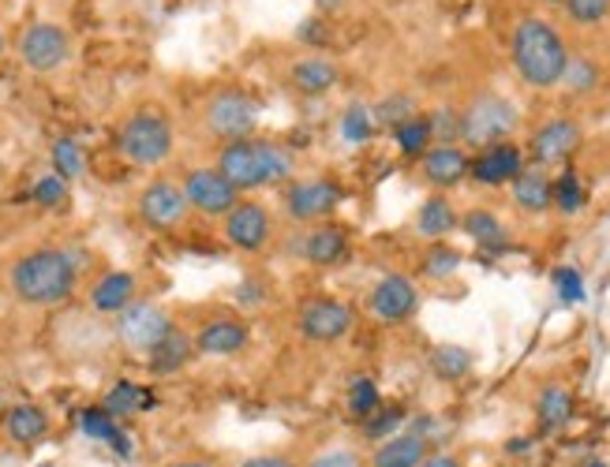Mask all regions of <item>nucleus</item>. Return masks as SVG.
I'll return each instance as SVG.
<instances>
[{"label": "nucleus", "mask_w": 610, "mask_h": 467, "mask_svg": "<svg viewBox=\"0 0 610 467\" xmlns=\"http://www.w3.org/2000/svg\"><path fill=\"white\" fill-rule=\"evenodd\" d=\"M76 259L60 247H38V251H26L23 259H15L12 273H8V285L12 296L26 307H57L76 292Z\"/></svg>", "instance_id": "nucleus-1"}, {"label": "nucleus", "mask_w": 610, "mask_h": 467, "mask_svg": "<svg viewBox=\"0 0 610 467\" xmlns=\"http://www.w3.org/2000/svg\"><path fill=\"white\" fill-rule=\"evenodd\" d=\"M217 172L233 183L236 191H259V187H274V183H285L293 176L296 158L289 146L270 143V139H236L225 143L222 153H217Z\"/></svg>", "instance_id": "nucleus-2"}, {"label": "nucleus", "mask_w": 610, "mask_h": 467, "mask_svg": "<svg viewBox=\"0 0 610 467\" xmlns=\"http://www.w3.org/2000/svg\"><path fill=\"white\" fill-rule=\"evenodd\" d=\"M509 49H513L517 76H521L528 87L551 90V87H558L562 76H566V64H569L566 38H562L547 20L528 15V20L517 23Z\"/></svg>", "instance_id": "nucleus-3"}, {"label": "nucleus", "mask_w": 610, "mask_h": 467, "mask_svg": "<svg viewBox=\"0 0 610 467\" xmlns=\"http://www.w3.org/2000/svg\"><path fill=\"white\" fill-rule=\"evenodd\" d=\"M116 146L132 164H161L177 146V135H172V124L166 113L158 109H139L132 113L116 135Z\"/></svg>", "instance_id": "nucleus-4"}, {"label": "nucleus", "mask_w": 610, "mask_h": 467, "mask_svg": "<svg viewBox=\"0 0 610 467\" xmlns=\"http://www.w3.org/2000/svg\"><path fill=\"white\" fill-rule=\"evenodd\" d=\"M517 124H521V113L502 94H479L472 98L468 109H461V139L479 150L506 143L517 132Z\"/></svg>", "instance_id": "nucleus-5"}, {"label": "nucleus", "mask_w": 610, "mask_h": 467, "mask_svg": "<svg viewBox=\"0 0 610 467\" xmlns=\"http://www.w3.org/2000/svg\"><path fill=\"white\" fill-rule=\"evenodd\" d=\"M255 124H259V102L244 90H217L206 102V127L225 143L251 139Z\"/></svg>", "instance_id": "nucleus-6"}, {"label": "nucleus", "mask_w": 610, "mask_h": 467, "mask_svg": "<svg viewBox=\"0 0 610 467\" xmlns=\"http://www.w3.org/2000/svg\"><path fill=\"white\" fill-rule=\"evenodd\" d=\"M172 329L177 326H172L169 310H161L158 304H147V299L127 304L121 310V318H116V333H121V341L132 348V352H143V355H150Z\"/></svg>", "instance_id": "nucleus-7"}, {"label": "nucleus", "mask_w": 610, "mask_h": 467, "mask_svg": "<svg viewBox=\"0 0 610 467\" xmlns=\"http://www.w3.org/2000/svg\"><path fill=\"white\" fill-rule=\"evenodd\" d=\"M180 191H184L188 206L199 209V214H206V217H225L236 203H240V191H236L214 164L191 169L184 183H180Z\"/></svg>", "instance_id": "nucleus-8"}, {"label": "nucleus", "mask_w": 610, "mask_h": 467, "mask_svg": "<svg viewBox=\"0 0 610 467\" xmlns=\"http://www.w3.org/2000/svg\"><path fill=\"white\" fill-rule=\"evenodd\" d=\"M341 198H344L341 183H334L326 176H312V180L289 183L285 209L293 221H323V217H330L334 209L341 206Z\"/></svg>", "instance_id": "nucleus-9"}, {"label": "nucleus", "mask_w": 610, "mask_h": 467, "mask_svg": "<svg viewBox=\"0 0 610 467\" xmlns=\"http://www.w3.org/2000/svg\"><path fill=\"white\" fill-rule=\"evenodd\" d=\"M71 53L68 31L57 23H31L20 38V57L31 71H57Z\"/></svg>", "instance_id": "nucleus-10"}, {"label": "nucleus", "mask_w": 610, "mask_h": 467, "mask_svg": "<svg viewBox=\"0 0 610 467\" xmlns=\"http://www.w3.org/2000/svg\"><path fill=\"white\" fill-rule=\"evenodd\" d=\"M352 322H357V315H352V307L341 304V299H307V304L300 307V333L312 344L341 341L352 329Z\"/></svg>", "instance_id": "nucleus-11"}, {"label": "nucleus", "mask_w": 610, "mask_h": 467, "mask_svg": "<svg viewBox=\"0 0 610 467\" xmlns=\"http://www.w3.org/2000/svg\"><path fill=\"white\" fill-rule=\"evenodd\" d=\"M225 240H229L236 251H262L270 240H274V217L262 203H236L229 214H225Z\"/></svg>", "instance_id": "nucleus-12"}, {"label": "nucleus", "mask_w": 610, "mask_h": 467, "mask_svg": "<svg viewBox=\"0 0 610 467\" xmlns=\"http://www.w3.org/2000/svg\"><path fill=\"white\" fill-rule=\"evenodd\" d=\"M368 307H371V315H375L379 322L400 326V322H408V318L416 315V307H420V288H416L413 281L405 277V273H389V277H382L379 285L371 288Z\"/></svg>", "instance_id": "nucleus-13"}, {"label": "nucleus", "mask_w": 610, "mask_h": 467, "mask_svg": "<svg viewBox=\"0 0 610 467\" xmlns=\"http://www.w3.org/2000/svg\"><path fill=\"white\" fill-rule=\"evenodd\" d=\"M188 209L191 206H188L184 191H180V183H172V180H154L139 195V217L150 228H158V232H169V228L184 225Z\"/></svg>", "instance_id": "nucleus-14"}, {"label": "nucleus", "mask_w": 610, "mask_h": 467, "mask_svg": "<svg viewBox=\"0 0 610 467\" xmlns=\"http://www.w3.org/2000/svg\"><path fill=\"white\" fill-rule=\"evenodd\" d=\"M524 172V153L517 150L513 143H495L484 146L476 153V161H468V176L487 183V187H502V183H513Z\"/></svg>", "instance_id": "nucleus-15"}, {"label": "nucleus", "mask_w": 610, "mask_h": 467, "mask_svg": "<svg viewBox=\"0 0 610 467\" xmlns=\"http://www.w3.org/2000/svg\"><path fill=\"white\" fill-rule=\"evenodd\" d=\"M427 456H431L427 423H416L408 430H397L394 437H386L375 448V456H371V467H420Z\"/></svg>", "instance_id": "nucleus-16"}, {"label": "nucleus", "mask_w": 610, "mask_h": 467, "mask_svg": "<svg viewBox=\"0 0 610 467\" xmlns=\"http://www.w3.org/2000/svg\"><path fill=\"white\" fill-rule=\"evenodd\" d=\"M580 139H585L580 124L558 116V121H547L532 135V158H535V164H562L577 153Z\"/></svg>", "instance_id": "nucleus-17"}, {"label": "nucleus", "mask_w": 610, "mask_h": 467, "mask_svg": "<svg viewBox=\"0 0 610 467\" xmlns=\"http://www.w3.org/2000/svg\"><path fill=\"white\" fill-rule=\"evenodd\" d=\"M251 333L240 318H214L203 326V333L195 337V352L203 355H240L248 348Z\"/></svg>", "instance_id": "nucleus-18"}, {"label": "nucleus", "mask_w": 610, "mask_h": 467, "mask_svg": "<svg viewBox=\"0 0 610 467\" xmlns=\"http://www.w3.org/2000/svg\"><path fill=\"white\" fill-rule=\"evenodd\" d=\"M349 251L352 243L341 225H318L304 236V259L312 265H341Z\"/></svg>", "instance_id": "nucleus-19"}, {"label": "nucleus", "mask_w": 610, "mask_h": 467, "mask_svg": "<svg viewBox=\"0 0 610 467\" xmlns=\"http://www.w3.org/2000/svg\"><path fill=\"white\" fill-rule=\"evenodd\" d=\"M135 273L127 270H113L105 273V277L94 281V288H90V307L102 310V315H121L127 304H135Z\"/></svg>", "instance_id": "nucleus-20"}, {"label": "nucleus", "mask_w": 610, "mask_h": 467, "mask_svg": "<svg viewBox=\"0 0 610 467\" xmlns=\"http://www.w3.org/2000/svg\"><path fill=\"white\" fill-rule=\"evenodd\" d=\"M337 79H341V71H337V64L326 57H304L289 68L293 90H300V94H307V98L330 94V90L337 87Z\"/></svg>", "instance_id": "nucleus-21"}, {"label": "nucleus", "mask_w": 610, "mask_h": 467, "mask_svg": "<svg viewBox=\"0 0 610 467\" xmlns=\"http://www.w3.org/2000/svg\"><path fill=\"white\" fill-rule=\"evenodd\" d=\"M464 176H468V158L458 146H431L423 153V180L434 183V187H453Z\"/></svg>", "instance_id": "nucleus-22"}, {"label": "nucleus", "mask_w": 610, "mask_h": 467, "mask_svg": "<svg viewBox=\"0 0 610 467\" xmlns=\"http://www.w3.org/2000/svg\"><path fill=\"white\" fill-rule=\"evenodd\" d=\"M513 203L524 214H543L554 206V180L543 169H524L513 180Z\"/></svg>", "instance_id": "nucleus-23"}, {"label": "nucleus", "mask_w": 610, "mask_h": 467, "mask_svg": "<svg viewBox=\"0 0 610 467\" xmlns=\"http://www.w3.org/2000/svg\"><path fill=\"white\" fill-rule=\"evenodd\" d=\"M4 434L15 445H38L49 434V419H45V411L38 405H15L4 415Z\"/></svg>", "instance_id": "nucleus-24"}, {"label": "nucleus", "mask_w": 610, "mask_h": 467, "mask_svg": "<svg viewBox=\"0 0 610 467\" xmlns=\"http://www.w3.org/2000/svg\"><path fill=\"white\" fill-rule=\"evenodd\" d=\"M79 430H83L90 442H102L109 448H116L121 456H132V437L124 434L121 423H116L105 408H87L83 415H79Z\"/></svg>", "instance_id": "nucleus-25"}, {"label": "nucleus", "mask_w": 610, "mask_h": 467, "mask_svg": "<svg viewBox=\"0 0 610 467\" xmlns=\"http://www.w3.org/2000/svg\"><path fill=\"white\" fill-rule=\"evenodd\" d=\"M154 392L147 386H135V381H116L113 389L105 392L102 408L109 411L113 419H127V415H139V411H154Z\"/></svg>", "instance_id": "nucleus-26"}, {"label": "nucleus", "mask_w": 610, "mask_h": 467, "mask_svg": "<svg viewBox=\"0 0 610 467\" xmlns=\"http://www.w3.org/2000/svg\"><path fill=\"white\" fill-rule=\"evenodd\" d=\"M191 355H195V337H188V333H180V329H172L166 341H161L147 355V363H150L154 374H177V371H184Z\"/></svg>", "instance_id": "nucleus-27"}, {"label": "nucleus", "mask_w": 610, "mask_h": 467, "mask_svg": "<svg viewBox=\"0 0 610 467\" xmlns=\"http://www.w3.org/2000/svg\"><path fill=\"white\" fill-rule=\"evenodd\" d=\"M461 228L468 232V240L479 243L484 251H502V247L509 243L506 225L498 221L490 209H468V214L461 217Z\"/></svg>", "instance_id": "nucleus-28"}, {"label": "nucleus", "mask_w": 610, "mask_h": 467, "mask_svg": "<svg viewBox=\"0 0 610 467\" xmlns=\"http://www.w3.org/2000/svg\"><path fill=\"white\" fill-rule=\"evenodd\" d=\"M458 214H453V206L445 203V198H427V203L420 206V214H416V232L423 236V240H434L439 243L442 236H450L453 228H458Z\"/></svg>", "instance_id": "nucleus-29"}, {"label": "nucleus", "mask_w": 610, "mask_h": 467, "mask_svg": "<svg viewBox=\"0 0 610 467\" xmlns=\"http://www.w3.org/2000/svg\"><path fill=\"white\" fill-rule=\"evenodd\" d=\"M535 419L543 430H562L573 419V392L566 386H547L535 400Z\"/></svg>", "instance_id": "nucleus-30"}, {"label": "nucleus", "mask_w": 610, "mask_h": 467, "mask_svg": "<svg viewBox=\"0 0 610 467\" xmlns=\"http://www.w3.org/2000/svg\"><path fill=\"white\" fill-rule=\"evenodd\" d=\"M431 371L439 374L442 381H461L472 374V352L461 344H442L431 352Z\"/></svg>", "instance_id": "nucleus-31"}, {"label": "nucleus", "mask_w": 610, "mask_h": 467, "mask_svg": "<svg viewBox=\"0 0 610 467\" xmlns=\"http://www.w3.org/2000/svg\"><path fill=\"white\" fill-rule=\"evenodd\" d=\"M394 139H397V150L405 153V158H423V153L434 146L431 124H427V116H420V113H416L413 121H405L400 127H394Z\"/></svg>", "instance_id": "nucleus-32"}, {"label": "nucleus", "mask_w": 610, "mask_h": 467, "mask_svg": "<svg viewBox=\"0 0 610 467\" xmlns=\"http://www.w3.org/2000/svg\"><path fill=\"white\" fill-rule=\"evenodd\" d=\"M53 172H57L60 180H79L87 172V158H83V146H79L76 139H57L53 143Z\"/></svg>", "instance_id": "nucleus-33"}, {"label": "nucleus", "mask_w": 610, "mask_h": 467, "mask_svg": "<svg viewBox=\"0 0 610 467\" xmlns=\"http://www.w3.org/2000/svg\"><path fill=\"white\" fill-rule=\"evenodd\" d=\"M554 206H558L562 214H580V209L588 206V191H585V183H580L577 169H562V176L554 180Z\"/></svg>", "instance_id": "nucleus-34"}, {"label": "nucleus", "mask_w": 610, "mask_h": 467, "mask_svg": "<svg viewBox=\"0 0 610 467\" xmlns=\"http://www.w3.org/2000/svg\"><path fill=\"white\" fill-rule=\"evenodd\" d=\"M382 408V392L375 381L368 378V374H360V378H352L349 381V415L352 419H368V415H375V411Z\"/></svg>", "instance_id": "nucleus-35"}, {"label": "nucleus", "mask_w": 610, "mask_h": 467, "mask_svg": "<svg viewBox=\"0 0 610 467\" xmlns=\"http://www.w3.org/2000/svg\"><path fill=\"white\" fill-rule=\"evenodd\" d=\"M371 132H375V116H371L368 105H349L341 113V139L344 143L363 146L371 139Z\"/></svg>", "instance_id": "nucleus-36"}, {"label": "nucleus", "mask_w": 610, "mask_h": 467, "mask_svg": "<svg viewBox=\"0 0 610 467\" xmlns=\"http://www.w3.org/2000/svg\"><path fill=\"white\" fill-rule=\"evenodd\" d=\"M562 82H566L573 94H591V90L599 87V68L588 57H569Z\"/></svg>", "instance_id": "nucleus-37"}, {"label": "nucleus", "mask_w": 610, "mask_h": 467, "mask_svg": "<svg viewBox=\"0 0 610 467\" xmlns=\"http://www.w3.org/2000/svg\"><path fill=\"white\" fill-rule=\"evenodd\" d=\"M400 423H405V411H400L397 405H382L375 415L363 419V434H368L371 442H379V437H394Z\"/></svg>", "instance_id": "nucleus-38"}, {"label": "nucleus", "mask_w": 610, "mask_h": 467, "mask_svg": "<svg viewBox=\"0 0 610 467\" xmlns=\"http://www.w3.org/2000/svg\"><path fill=\"white\" fill-rule=\"evenodd\" d=\"M551 281H554V292H558V299L562 304H569V307H577V304H585V277H580V270H573V265H558V270L551 273Z\"/></svg>", "instance_id": "nucleus-39"}, {"label": "nucleus", "mask_w": 610, "mask_h": 467, "mask_svg": "<svg viewBox=\"0 0 610 467\" xmlns=\"http://www.w3.org/2000/svg\"><path fill=\"white\" fill-rule=\"evenodd\" d=\"M458 270H461V251H453V247L434 243L431 251L423 254V273H427V277L445 281L450 273H458Z\"/></svg>", "instance_id": "nucleus-40"}, {"label": "nucleus", "mask_w": 610, "mask_h": 467, "mask_svg": "<svg viewBox=\"0 0 610 467\" xmlns=\"http://www.w3.org/2000/svg\"><path fill=\"white\" fill-rule=\"evenodd\" d=\"M371 116H375L379 124H386V127H400L405 121H413V116H416V102L408 94H389V98H382L379 109Z\"/></svg>", "instance_id": "nucleus-41"}, {"label": "nucleus", "mask_w": 610, "mask_h": 467, "mask_svg": "<svg viewBox=\"0 0 610 467\" xmlns=\"http://www.w3.org/2000/svg\"><path fill=\"white\" fill-rule=\"evenodd\" d=\"M31 198L45 209H60L68 203V180H60L57 172H45V176L31 187Z\"/></svg>", "instance_id": "nucleus-42"}, {"label": "nucleus", "mask_w": 610, "mask_h": 467, "mask_svg": "<svg viewBox=\"0 0 610 467\" xmlns=\"http://www.w3.org/2000/svg\"><path fill=\"white\" fill-rule=\"evenodd\" d=\"M427 124H431V135L439 139V146H453V139H461V113L450 105L434 109L431 116H427Z\"/></svg>", "instance_id": "nucleus-43"}, {"label": "nucleus", "mask_w": 610, "mask_h": 467, "mask_svg": "<svg viewBox=\"0 0 610 467\" xmlns=\"http://www.w3.org/2000/svg\"><path fill=\"white\" fill-rule=\"evenodd\" d=\"M566 12L577 26H596L610 15V0H566Z\"/></svg>", "instance_id": "nucleus-44"}, {"label": "nucleus", "mask_w": 610, "mask_h": 467, "mask_svg": "<svg viewBox=\"0 0 610 467\" xmlns=\"http://www.w3.org/2000/svg\"><path fill=\"white\" fill-rule=\"evenodd\" d=\"M307 467H363L360 453H352V448H330V453L315 456Z\"/></svg>", "instance_id": "nucleus-45"}, {"label": "nucleus", "mask_w": 610, "mask_h": 467, "mask_svg": "<svg viewBox=\"0 0 610 467\" xmlns=\"http://www.w3.org/2000/svg\"><path fill=\"white\" fill-rule=\"evenodd\" d=\"M236 299H240L244 307H259V304H267V285L262 281H240V288H236Z\"/></svg>", "instance_id": "nucleus-46"}, {"label": "nucleus", "mask_w": 610, "mask_h": 467, "mask_svg": "<svg viewBox=\"0 0 610 467\" xmlns=\"http://www.w3.org/2000/svg\"><path fill=\"white\" fill-rule=\"evenodd\" d=\"M240 467H300L293 456L285 453H262V456H251V460H244Z\"/></svg>", "instance_id": "nucleus-47"}, {"label": "nucleus", "mask_w": 610, "mask_h": 467, "mask_svg": "<svg viewBox=\"0 0 610 467\" xmlns=\"http://www.w3.org/2000/svg\"><path fill=\"white\" fill-rule=\"evenodd\" d=\"M300 38H304V42H323L326 38V26L318 23V20H307L304 26H300Z\"/></svg>", "instance_id": "nucleus-48"}, {"label": "nucleus", "mask_w": 610, "mask_h": 467, "mask_svg": "<svg viewBox=\"0 0 610 467\" xmlns=\"http://www.w3.org/2000/svg\"><path fill=\"white\" fill-rule=\"evenodd\" d=\"M420 467H464L458 456H450V453H439V456H427V460Z\"/></svg>", "instance_id": "nucleus-49"}, {"label": "nucleus", "mask_w": 610, "mask_h": 467, "mask_svg": "<svg viewBox=\"0 0 610 467\" xmlns=\"http://www.w3.org/2000/svg\"><path fill=\"white\" fill-rule=\"evenodd\" d=\"M166 467H217V460H206V456H191V460H177Z\"/></svg>", "instance_id": "nucleus-50"}, {"label": "nucleus", "mask_w": 610, "mask_h": 467, "mask_svg": "<svg viewBox=\"0 0 610 467\" xmlns=\"http://www.w3.org/2000/svg\"><path fill=\"white\" fill-rule=\"evenodd\" d=\"M315 4H318V8H323V12H334V8H341V4H344V0H315Z\"/></svg>", "instance_id": "nucleus-51"}, {"label": "nucleus", "mask_w": 610, "mask_h": 467, "mask_svg": "<svg viewBox=\"0 0 610 467\" xmlns=\"http://www.w3.org/2000/svg\"><path fill=\"white\" fill-rule=\"evenodd\" d=\"M585 467H607V464H603V460H588Z\"/></svg>", "instance_id": "nucleus-52"}, {"label": "nucleus", "mask_w": 610, "mask_h": 467, "mask_svg": "<svg viewBox=\"0 0 610 467\" xmlns=\"http://www.w3.org/2000/svg\"><path fill=\"white\" fill-rule=\"evenodd\" d=\"M0 53H4V31H0Z\"/></svg>", "instance_id": "nucleus-53"}, {"label": "nucleus", "mask_w": 610, "mask_h": 467, "mask_svg": "<svg viewBox=\"0 0 610 467\" xmlns=\"http://www.w3.org/2000/svg\"><path fill=\"white\" fill-rule=\"evenodd\" d=\"M547 4H566V0H547Z\"/></svg>", "instance_id": "nucleus-54"}]
</instances>
